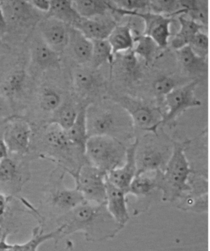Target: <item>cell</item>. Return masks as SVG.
<instances>
[{"mask_svg":"<svg viewBox=\"0 0 210 251\" xmlns=\"http://www.w3.org/2000/svg\"><path fill=\"white\" fill-rule=\"evenodd\" d=\"M129 146L112 137L91 136L86 144V158L89 164L107 174L126 162Z\"/></svg>","mask_w":210,"mask_h":251,"instance_id":"8992f818","label":"cell"},{"mask_svg":"<svg viewBox=\"0 0 210 251\" xmlns=\"http://www.w3.org/2000/svg\"><path fill=\"white\" fill-rule=\"evenodd\" d=\"M176 88H177V82L170 76H161L156 79L153 84V89L157 95L164 97Z\"/></svg>","mask_w":210,"mask_h":251,"instance_id":"8d00e7d4","label":"cell"},{"mask_svg":"<svg viewBox=\"0 0 210 251\" xmlns=\"http://www.w3.org/2000/svg\"><path fill=\"white\" fill-rule=\"evenodd\" d=\"M176 52L181 64L190 74H202L208 69L207 59L197 55L190 46H186Z\"/></svg>","mask_w":210,"mask_h":251,"instance_id":"7402d4cb","label":"cell"},{"mask_svg":"<svg viewBox=\"0 0 210 251\" xmlns=\"http://www.w3.org/2000/svg\"><path fill=\"white\" fill-rule=\"evenodd\" d=\"M118 103L129 113L133 122L135 132L137 129L147 133H157L162 125L163 113L159 108L131 98H125L122 102Z\"/></svg>","mask_w":210,"mask_h":251,"instance_id":"30bf717a","label":"cell"},{"mask_svg":"<svg viewBox=\"0 0 210 251\" xmlns=\"http://www.w3.org/2000/svg\"><path fill=\"white\" fill-rule=\"evenodd\" d=\"M67 47L70 48L72 56L79 64L84 65L90 62L93 51L92 41L72 26L69 29Z\"/></svg>","mask_w":210,"mask_h":251,"instance_id":"ac0fdd59","label":"cell"},{"mask_svg":"<svg viewBox=\"0 0 210 251\" xmlns=\"http://www.w3.org/2000/svg\"><path fill=\"white\" fill-rule=\"evenodd\" d=\"M123 61H124L125 68L128 71L131 72L135 71L137 67V55L134 54L132 50L126 52V54L124 55V58H123Z\"/></svg>","mask_w":210,"mask_h":251,"instance_id":"60d3db41","label":"cell"},{"mask_svg":"<svg viewBox=\"0 0 210 251\" xmlns=\"http://www.w3.org/2000/svg\"><path fill=\"white\" fill-rule=\"evenodd\" d=\"M35 10L48 13L51 8V1L47 0H35V1H28Z\"/></svg>","mask_w":210,"mask_h":251,"instance_id":"b9f144b4","label":"cell"},{"mask_svg":"<svg viewBox=\"0 0 210 251\" xmlns=\"http://www.w3.org/2000/svg\"><path fill=\"white\" fill-rule=\"evenodd\" d=\"M104 17L95 19L80 18L72 27L80 31L82 34L91 41L107 40L117 24L112 19Z\"/></svg>","mask_w":210,"mask_h":251,"instance_id":"2e32d148","label":"cell"},{"mask_svg":"<svg viewBox=\"0 0 210 251\" xmlns=\"http://www.w3.org/2000/svg\"><path fill=\"white\" fill-rule=\"evenodd\" d=\"M51 124H54L65 131L71 128L76 121L79 111L72 103L61 105L55 111Z\"/></svg>","mask_w":210,"mask_h":251,"instance_id":"f1b7e54d","label":"cell"},{"mask_svg":"<svg viewBox=\"0 0 210 251\" xmlns=\"http://www.w3.org/2000/svg\"><path fill=\"white\" fill-rule=\"evenodd\" d=\"M26 156L9 155L0 160V188L16 194L30 178ZM0 190V192L1 190Z\"/></svg>","mask_w":210,"mask_h":251,"instance_id":"9c48e42d","label":"cell"},{"mask_svg":"<svg viewBox=\"0 0 210 251\" xmlns=\"http://www.w3.org/2000/svg\"><path fill=\"white\" fill-rule=\"evenodd\" d=\"M197 85V81H192L186 85L177 87L165 96L167 111L163 113L162 125L173 123L185 110L202 105L201 101L195 97Z\"/></svg>","mask_w":210,"mask_h":251,"instance_id":"8fae6325","label":"cell"},{"mask_svg":"<svg viewBox=\"0 0 210 251\" xmlns=\"http://www.w3.org/2000/svg\"><path fill=\"white\" fill-rule=\"evenodd\" d=\"M184 8L189 18L200 25L208 26L209 25V8L208 1H183Z\"/></svg>","mask_w":210,"mask_h":251,"instance_id":"1f68e13d","label":"cell"},{"mask_svg":"<svg viewBox=\"0 0 210 251\" xmlns=\"http://www.w3.org/2000/svg\"><path fill=\"white\" fill-rule=\"evenodd\" d=\"M127 195L124 190L116 187L107 180L105 206L109 214L120 226H126L130 220Z\"/></svg>","mask_w":210,"mask_h":251,"instance_id":"e0dca14e","label":"cell"},{"mask_svg":"<svg viewBox=\"0 0 210 251\" xmlns=\"http://www.w3.org/2000/svg\"><path fill=\"white\" fill-rule=\"evenodd\" d=\"M158 190L156 172L140 174L135 176L130 186L128 195L144 197Z\"/></svg>","mask_w":210,"mask_h":251,"instance_id":"484cf974","label":"cell"},{"mask_svg":"<svg viewBox=\"0 0 210 251\" xmlns=\"http://www.w3.org/2000/svg\"><path fill=\"white\" fill-rule=\"evenodd\" d=\"M136 139L135 150L136 175L163 172L173 153L174 141L165 134L147 133Z\"/></svg>","mask_w":210,"mask_h":251,"instance_id":"5b68a950","label":"cell"},{"mask_svg":"<svg viewBox=\"0 0 210 251\" xmlns=\"http://www.w3.org/2000/svg\"><path fill=\"white\" fill-rule=\"evenodd\" d=\"M158 48L156 42L149 36L142 35L134 38L132 51L134 54L143 58L147 63L153 60Z\"/></svg>","mask_w":210,"mask_h":251,"instance_id":"4dcf8cb0","label":"cell"},{"mask_svg":"<svg viewBox=\"0 0 210 251\" xmlns=\"http://www.w3.org/2000/svg\"><path fill=\"white\" fill-rule=\"evenodd\" d=\"M86 108L79 110L78 115L71 128L66 131L70 141L75 146L85 152V146L89 138L87 129Z\"/></svg>","mask_w":210,"mask_h":251,"instance_id":"603a6c76","label":"cell"},{"mask_svg":"<svg viewBox=\"0 0 210 251\" xmlns=\"http://www.w3.org/2000/svg\"><path fill=\"white\" fill-rule=\"evenodd\" d=\"M88 136H105L130 146L135 141L133 122L127 111L117 102L93 103L86 107Z\"/></svg>","mask_w":210,"mask_h":251,"instance_id":"7a4b0ae2","label":"cell"},{"mask_svg":"<svg viewBox=\"0 0 210 251\" xmlns=\"http://www.w3.org/2000/svg\"><path fill=\"white\" fill-rule=\"evenodd\" d=\"M149 10L168 17L179 16L187 13L182 1H150Z\"/></svg>","mask_w":210,"mask_h":251,"instance_id":"f546056e","label":"cell"},{"mask_svg":"<svg viewBox=\"0 0 210 251\" xmlns=\"http://www.w3.org/2000/svg\"><path fill=\"white\" fill-rule=\"evenodd\" d=\"M145 24L144 35L149 36L158 48H165L168 45L171 37L170 26L172 19L151 11L136 12Z\"/></svg>","mask_w":210,"mask_h":251,"instance_id":"4fadbf2b","label":"cell"},{"mask_svg":"<svg viewBox=\"0 0 210 251\" xmlns=\"http://www.w3.org/2000/svg\"><path fill=\"white\" fill-rule=\"evenodd\" d=\"M40 29L43 42L58 54L67 47L70 27L67 24L47 17L41 22Z\"/></svg>","mask_w":210,"mask_h":251,"instance_id":"5bb4252c","label":"cell"},{"mask_svg":"<svg viewBox=\"0 0 210 251\" xmlns=\"http://www.w3.org/2000/svg\"><path fill=\"white\" fill-rule=\"evenodd\" d=\"M189 144L174 141L173 153L165 170L156 172L158 190L162 192L164 201L182 199L191 190L190 180L193 171L185 151Z\"/></svg>","mask_w":210,"mask_h":251,"instance_id":"3957f363","label":"cell"},{"mask_svg":"<svg viewBox=\"0 0 210 251\" xmlns=\"http://www.w3.org/2000/svg\"><path fill=\"white\" fill-rule=\"evenodd\" d=\"M189 46L199 56L207 59L209 54V36L200 31L192 38Z\"/></svg>","mask_w":210,"mask_h":251,"instance_id":"d590c367","label":"cell"},{"mask_svg":"<svg viewBox=\"0 0 210 251\" xmlns=\"http://www.w3.org/2000/svg\"><path fill=\"white\" fill-rule=\"evenodd\" d=\"M52 18L72 26L80 17L74 8L72 1H51V8L47 14Z\"/></svg>","mask_w":210,"mask_h":251,"instance_id":"cb8c5ba5","label":"cell"},{"mask_svg":"<svg viewBox=\"0 0 210 251\" xmlns=\"http://www.w3.org/2000/svg\"><path fill=\"white\" fill-rule=\"evenodd\" d=\"M4 15L8 16L13 21L25 22L32 19L34 8L28 1H1Z\"/></svg>","mask_w":210,"mask_h":251,"instance_id":"d4e9b609","label":"cell"},{"mask_svg":"<svg viewBox=\"0 0 210 251\" xmlns=\"http://www.w3.org/2000/svg\"><path fill=\"white\" fill-rule=\"evenodd\" d=\"M118 8L127 12H140V10L149 9L150 1H113Z\"/></svg>","mask_w":210,"mask_h":251,"instance_id":"74e56055","label":"cell"},{"mask_svg":"<svg viewBox=\"0 0 210 251\" xmlns=\"http://www.w3.org/2000/svg\"><path fill=\"white\" fill-rule=\"evenodd\" d=\"M32 57L36 65L43 69L58 68L60 65L59 54L42 40L33 45Z\"/></svg>","mask_w":210,"mask_h":251,"instance_id":"ffe728a7","label":"cell"},{"mask_svg":"<svg viewBox=\"0 0 210 251\" xmlns=\"http://www.w3.org/2000/svg\"><path fill=\"white\" fill-rule=\"evenodd\" d=\"M3 137L9 154L26 156L30 153L32 129L26 121L16 120L9 123Z\"/></svg>","mask_w":210,"mask_h":251,"instance_id":"7c38bea8","label":"cell"},{"mask_svg":"<svg viewBox=\"0 0 210 251\" xmlns=\"http://www.w3.org/2000/svg\"><path fill=\"white\" fill-rule=\"evenodd\" d=\"M56 223L61 228L60 240L81 232L87 241L100 242L114 238L124 228L108 212L105 204L86 201L57 217Z\"/></svg>","mask_w":210,"mask_h":251,"instance_id":"6da1fadb","label":"cell"},{"mask_svg":"<svg viewBox=\"0 0 210 251\" xmlns=\"http://www.w3.org/2000/svg\"><path fill=\"white\" fill-rule=\"evenodd\" d=\"M8 199L9 197H7L6 195L0 192V218L5 213L7 206H8Z\"/></svg>","mask_w":210,"mask_h":251,"instance_id":"ee69618b","label":"cell"},{"mask_svg":"<svg viewBox=\"0 0 210 251\" xmlns=\"http://www.w3.org/2000/svg\"><path fill=\"white\" fill-rule=\"evenodd\" d=\"M43 151L38 156L48 159L68 173L74 178L82 166L88 163L85 152L70 141L66 131L51 124L43 136Z\"/></svg>","mask_w":210,"mask_h":251,"instance_id":"277c9868","label":"cell"},{"mask_svg":"<svg viewBox=\"0 0 210 251\" xmlns=\"http://www.w3.org/2000/svg\"><path fill=\"white\" fill-rule=\"evenodd\" d=\"M9 155L8 149L5 142L4 141L3 134L0 136V160Z\"/></svg>","mask_w":210,"mask_h":251,"instance_id":"f6af8a7d","label":"cell"},{"mask_svg":"<svg viewBox=\"0 0 210 251\" xmlns=\"http://www.w3.org/2000/svg\"><path fill=\"white\" fill-rule=\"evenodd\" d=\"M113 55L132 50L134 38L131 30L126 25H117L107 38Z\"/></svg>","mask_w":210,"mask_h":251,"instance_id":"44dd1931","label":"cell"},{"mask_svg":"<svg viewBox=\"0 0 210 251\" xmlns=\"http://www.w3.org/2000/svg\"><path fill=\"white\" fill-rule=\"evenodd\" d=\"M72 4L77 14L84 19L105 16L110 11L109 3L106 1H72Z\"/></svg>","mask_w":210,"mask_h":251,"instance_id":"4316f807","label":"cell"},{"mask_svg":"<svg viewBox=\"0 0 210 251\" xmlns=\"http://www.w3.org/2000/svg\"><path fill=\"white\" fill-rule=\"evenodd\" d=\"M64 173L61 168L59 171H55L45 190L46 201L59 213L57 217L71 211L85 201L83 195L76 187L72 189L64 185Z\"/></svg>","mask_w":210,"mask_h":251,"instance_id":"52a82bcc","label":"cell"},{"mask_svg":"<svg viewBox=\"0 0 210 251\" xmlns=\"http://www.w3.org/2000/svg\"><path fill=\"white\" fill-rule=\"evenodd\" d=\"M26 73L23 70H19L11 73L6 77L2 90L5 95L12 96L18 94L23 89L26 81Z\"/></svg>","mask_w":210,"mask_h":251,"instance_id":"836d02e7","label":"cell"},{"mask_svg":"<svg viewBox=\"0 0 210 251\" xmlns=\"http://www.w3.org/2000/svg\"><path fill=\"white\" fill-rule=\"evenodd\" d=\"M107 174L87 163L74 178L76 188L86 201L105 204Z\"/></svg>","mask_w":210,"mask_h":251,"instance_id":"ba28073f","label":"cell"},{"mask_svg":"<svg viewBox=\"0 0 210 251\" xmlns=\"http://www.w3.org/2000/svg\"><path fill=\"white\" fill-rule=\"evenodd\" d=\"M41 227L38 226L33 231V235L30 240L26 241V243L22 244H15V245H10L8 248L3 251H29L32 246L34 245L36 241L37 240L38 235H39Z\"/></svg>","mask_w":210,"mask_h":251,"instance_id":"ab89813d","label":"cell"},{"mask_svg":"<svg viewBox=\"0 0 210 251\" xmlns=\"http://www.w3.org/2000/svg\"><path fill=\"white\" fill-rule=\"evenodd\" d=\"M92 56L90 64L94 70L102 66L105 63H112L114 55L107 40H94Z\"/></svg>","mask_w":210,"mask_h":251,"instance_id":"83f0119b","label":"cell"},{"mask_svg":"<svg viewBox=\"0 0 210 251\" xmlns=\"http://www.w3.org/2000/svg\"><path fill=\"white\" fill-rule=\"evenodd\" d=\"M136 139L128 147L126 162L119 168L107 173V180L116 187L124 190L128 195L130 185L137 173L135 150Z\"/></svg>","mask_w":210,"mask_h":251,"instance_id":"9a60e30c","label":"cell"},{"mask_svg":"<svg viewBox=\"0 0 210 251\" xmlns=\"http://www.w3.org/2000/svg\"><path fill=\"white\" fill-rule=\"evenodd\" d=\"M178 20L180 29L171 42V47L176 50L189 46L194 36L205 28L204 26L184 15L179 16Z\"/></svg>","mask_w":210,"mask_h":251,"instance_id":"d6986e66","label":"cell"},{"mask_svg":"<svg viewBox=\"0 0 210 251\" xmlns=\"http://www.w3.org/2000/svg\"><path fill=\"white\" fill-rule=\"evenodd\" d=\"M7 30V20L4 15L1 1H0V37H1Z\"/></svg>","mask_w":210,"mask_h":251,"instance_id":"7bdbcfd3","label":"cell"},{"mask_svg":"<svg viewBox=\"0 0 210 251\" xmlns=\"http://www.w3.org/2000/svg\"><path fill=\"white\" fill-rule=\"evenodd\" d=\"M61 96L54 89L46 88L40 94V106L45 112H54L61 105Z\"/></svg>","mask_w":210,"mask_h":251,"instance_id":"e575fe53","label":"cell"},{"mask_svg":"<svg viewBox=\"0 0 210 251\" xmlns=\"http://www.w3.org/2000/svg\"><path fill=\"white\" fill-rule=\"evenodd\" d=\"M73 81L75 87L81 93H88L93 90L98 83L94 72L84 68L76 70L74 74Z\"/></svg>","mask_w":210,"mask_h":251,"instance_id":"d6a6232c","label":"cell"},{"mask_svg":"<svg viewBox=\"0 0 210 251\" xmlns=\"http://www.w3.org/2000/svg\"><path fill=\"white\" fill-rule=\"evenodd\" d=\"M61 233V228L57 226L55 230L51 231V232L45 233L43 232L42 229H41L39 235L37 240L32 246L29 251H38V249L42 244L47 242L48 241L54 240L55 243L60 240V236Z\"/></svg>","mask_w":210,"mask_h":251,"instance_id":"f35d334b","label":"cell"}]
</instances>
